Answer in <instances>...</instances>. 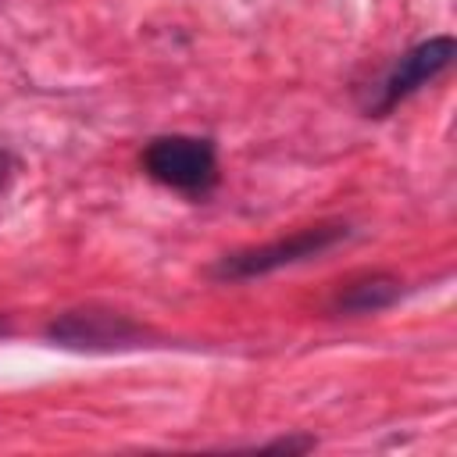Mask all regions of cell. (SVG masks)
I'll return each mask as SVG.
<instances>
[{"label":"cell","mask_w":457,"mask_h":457,"mask_svg":"<svg viewBox=\"0 0 457 457\" xmlns=\"http://www.w3.org/2000/svg\"><path fill=\"white\" fill-rule=\"evenodd\" d=\"M139 336L143 328L114 311H64L50 325V339H57L61 346H82V350L132 346Z\"/></svg>","instance_id":"4"},{"label":"cell","mask_w":457,"mask_h":457,"mask_svg":"<svg viewBox=\"0 0 457 457\" xmlns=\"http://www.w3.org/2000/svg\"><path fill=\"white\" fill-rule=\"evenodd\" d=\"M346 225L343 221H325V225H307L286 239L264 243V246H250L239 253H225L214 264V278H228V282H243V278H257L268 271H278L286 264H300L307 257H318L325 250H332L339 239H346Z\"/></svg>","instance_id":"2"},{"label":"cell","mask_w":457,"mask_h":457,"mask_svg":"<svg viewBox=\"0 0 457 457\" xmlns=\"http://www.w3.org/2000/svg\"><path fill=\"white\" fill-rule=\"evenodd\" d=\"M396 296H400V278L375 271V275L346 282V289L336 296V311H343V314H375V311H386Z\"/></svg>","instance_id":"5"},{"label":"cell","mask_w":457,"mask_h":457,"mask_svg":"<svg viewBox=\"0 0 457 457\" xmlns=\"http://www.w3.org/2000/svg\"><path fill=\"white\" fill-rule=\"evenodd\" d=\"M0 328H4V321H0Z\"/></svg>","instance_id":"6"},{"label":"cell","mask_w":457,"mask_h":457,"mask_svg":"<svg viewBox=\"0 0 457 457\" xmlns=\"http://www.w3.org/2000/svg\"><path fill=\"white\" fill-rule=\"evenodd\" d=\"M453 61V39L450 36H432L425 43H418L414 50H407L393 71L378 82V100L371 104L375 114L393 111L400 100H407L411 93H418L421 86H428L432 79H439Z\"/></svg>","instance_id":"3"},{"label":"cell","mask_w":457,"mask_h":457,"mask_svg":"<svg viewBox=\"0 0 457 457\" xmlns=\"http://www.w3.org/2000/svg\"><path fill=\"white\" fill-rule=\"evenodd\" d=\"M143 168L154 182L186 193L207 196L218 182V154L211 139L200 136H157L143 150Z\"/></svg>","instance_id":"1"}]
</instances>
